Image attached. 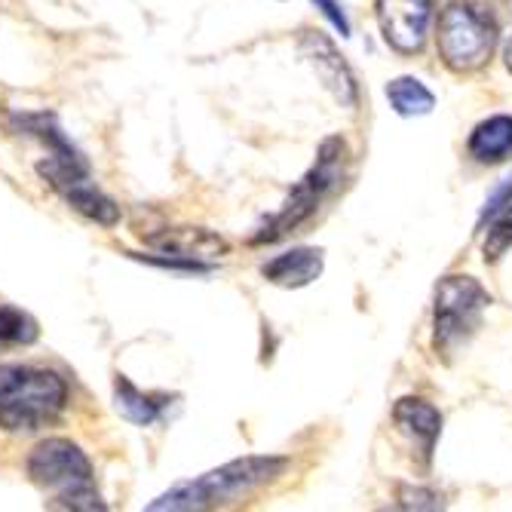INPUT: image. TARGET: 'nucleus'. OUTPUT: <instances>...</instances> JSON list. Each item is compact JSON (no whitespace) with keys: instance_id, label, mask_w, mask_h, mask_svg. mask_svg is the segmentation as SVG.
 Segmentation results:
<instances>
[{"instance_id":"obj_19","label":"nucleus","mask_w":512,"mask_h":512,"mask_svg":"<svg viewBox=\"0 0 512 512\" xmlns=\"http://www.w3.org/2000/svg\"><path fill=\"white\" fill-rule=\"evenodd\" d=\"M313 4L322 10V16H325V19H329V22L341 31V37H347V34H350V22H347V16H344V10H341L338 0H313Z\"/></svg>"},{"instance_id":"obj_7","label":"nucleus","mask_w":512,"mask_h":512,"mask_svg":"<svg viewBox=\"0 0 512 512\" xmlns=\"http://www.w3.org/2000/svg\"><path fill=\"white\" fill-rule=\"evenodd\" d=\"M433 19V0H378V25L384 40L402 56L424 50Z\"/></svg>"},{"instance_id":"obj_20","label":"nucleus","mask_w":512,"mask_h":512,"mask_svg":"<svg viewBox=\"0 0 512 512\" xmlns=\"http://www.w3.org/2000/svg\"><path fill=\"white\" fill-rule=\"evenodd\" d=\"M506 68L512 71V40H509V46H506Z\"/></svg>"},{"instance_id":"obj_3","label":"nucleus","mask_w":512,"mask_h":512,"mask_svg":"<svg viewBox=\"0 0 512 512\" xmlns=\"http://www.w3.org/2000/svg\"><path fill=\"white\" fill-rule=\"evenodd\" d=\"M286 470L283 457H243V460H230L224 467L194 479V482H181L148 509H215L237 503L240 497L252 494L255 488L273 482L279 473Z\"/></svg>"},{"instance_id":"obj_16","label":"nucleus","mask_w":512,"mask_h":512,"mask_svg":"<svg viewBox=\"0 0 512 512\" xmlns=\"http://www.w3.org/2000/svg\"><path fill=\"white\" fill-rule=\"evenodd\" d=\"M40 338L37 319L13 304H0V347H28Z\"/></svg>"},{"instance_id":"obj_17","label":"nucleus","mask_w":512,"mask_h":512,"mask_svg":"<svg viewBox=\"0 0 512 512\" xmlns=\"http://www.w3.org/2000/svg\"><path fill=\"white\" fill-rule=\"evenodd\" d=\"M512 249V206L500 212V218L488 227L485 237V261H500Z\"/></svg>"},{"instance_id":"obj_9","label":"nucleus","mask_w":512,"mask_h":512,"mask_svg":"<svg viewBox=\"0 0 512 512\" xmlns=\"http://www.w3.org/2000/svg\"><path fill=\"white\" fill-rule=\"evenodd\" d=\"M148 246L160 249V255H178L188 261H200L209 264L221 255H227V240L212 234V230L203 227H166L157 230V234H148Z\"/></svg>"},{"instance_id":"obj_13","label":"nucleus","mask_w":512,"mask_h":512,"mask_svg":"<svg viewBox=\"0 0 512 512\" xmlns=\"http://www.w3.org/2000/svg\"><path fill=\"white\" fill-rule=\"evenodd\" d=\"M470 157L479 163H503L512 157V117L497 114L479 123L470 135Z\"/></svg>"},{"instance_id":"obj_18","label":"nucleus","mask_w":512,"mask_h":512,"mask_svg":"<svg viewBox=\"0 0 512 512\" xmlns=\"http://www.w3.org/2000/svg\"><path fill=\"white\" fill-rule=\"evenodd\" d=\"M506 206H512V178H506L500 188L488 197V203H485V209H482V221H488V218H497Z\"/></svg>"},{"instance_id":"obj_11","label":"nucleus","mask_w":512,"mask_h":512,"mask_svg":"<svg viewBox=\"0 0 512 512\" xmlns=\"http://www.w3.org/2000/svg\"><path fill=\"white\" fill-rule=\"evenodd\" d=\"M264 279H270L273 286L283 289H301L310 286L313 279L322 273V252L319 249H292L276 255L273 261H267L261 267Z\"/></svg>"},{"instance_id":"obj_14","label":"nucleus","mask_w":512,"mask_h":512,"mask_svg":"<svg viewBox=\"0 0 512 512\" xmlns=\"http://www.w3.org/2000/svg\"><path fill=\"white\" fill-rule=\"evenodd\" d=\"M114 402H117V411L126 417V421H132L138 427H151L154 421H160L163 405H166L163 399L142 393L123 375H117V381H114Z\"/></svg>"},{"instance_id":"obj_15","label":"nucleus","mask_w":512,"mask_h":512,"mask_svg":"<svg viewBox=\"0 0 512 512\" xmlns=\"http://www.w3.org/2000/svg\"><path fill=\"white\" fill-rule=\"evenodd\" d=\"M387 99L390 105L396 108V114L402 117H421V114H430L436 99L433 92L414 77H399L387 86Z\"/></svg>"},{"instance_id":"obj_1","label":"nucleus","mask_w":512,"mask_h":512,"mask_svg":"<svg viewBox=\"0 0 512 512\" xmlns=\"http://www.w3.org/2000/svg\"><path fill=\"white\" fill-rule=\"evenodd\" d=\"M68 408V384L59 371L0 362V430L37 433Z\"/></svg>"},{"instance_id":"obj_12","label":"nucleus","mask_w":512,"mask_h":512,"mask_svg":"<svg viewBox=\"0 0 512 512\" xmlns=\"http://www.w3.org/2000/svg\"><path fill=\"white\" fill-rule=\"evenodd\" d=\"M56 194H59L74 212H80L83 218L96 221V224H102V227H114V224L120 221V206H117L108 194H102V191L96 188V184H92V175L62 184V188H59Z\"/></svg>"},{"instance_id":"obj_10","label":"nucleus","mask_w":512,"mask_h":512,"mask_svg":"<svg viewBox=\"0 0 512 512\" xmlns=\"http://www.w3.org/2000/svg\"><path fill=\"white\" fill-rule=\"evenodd\" d=\"M393 421H396V427L405 436H411L417 445H421L424 460L433 457L436 439L442 433V414L430 402H424V399H402L393 408Z\"/></svg>"},{"instance_id":"obj_6","label":"nucleus","mask_w":512,"mask_h":512,"mask_svg":"<svg viewBox=\"0 0 512 512\" xmlns=\"http://www.w3.org/2000/svg\"><path fill=\"white\" fill-rule=\"evenodd\" d=\"M491 304V295L473 276H445L436 289L433 310V344L439 353H454L467 344Z\"/></svg>"},{"instance_id":"obj_5","label":"nucleus","mask_w":512,"mask_h":512,"mask_svg":"<svg viewBox=\"0 0 512 512\" xmlns=\"http://www.w3.org/2000/svg\"><path fill=\"white\" fill-rule=\"evenodd\" d=\"M436 46L451 71H479L497 46V22L491 10L479 0H451L439 16Z\"/></svg>"},{"instance_id":"obj_8","label":"nucleus","mask_w":512,"mask_h":512,"mask_svg":"<svg viewBox=\"0 0 512 512\" xmlns=\"http://www.w3.org/2000/svg\"><path fill=\"white\" fill-rule=\"evenodd\" d=\"M301 50H304V56L310 59V65L316 68V74L322 77V83L335 92V99L344 102V105H350V108H356V102H359V89H356V80H353L347 62L338 56L335 43H332L329 37H325V34H319V31H304V37H301Z\"/></svg>"},{"instance_id":"obj_2","label":"nucleus","mask_w":512,"mask_h":512,"mask_svg":"<svg viewBox=\"0 0 512 512\" xmlns=\"http://www.w3.org/2000/svg\"><path fill=\"white\" fill-rule=\"evenodd\" d=\"M25 470L31 482L43 491H53L50 509H74V512H105L108 503L96 488V473L86 451L62 436L43 439L31 448Z\"/></svg>"},{"instance_id":"obj_4","label":"nucleus","mask_w":512,"mask_h":512,"mask_svg":"<svg viewBox=\"0 0 512 512\" xmlns=\"http://www.w3.org/2000/svg\"><path fill=\"white\" fill-rule=\"evenodd\" d=\"M344 175H347V142H344V138H329V142H322L313 169L295 184V191L289 194L283 209H279L276 215H270L258 227V234L252 237V243L255 246L276 243V240L295 234L304 221H310L316 215L322 200L338 191V184L344 181Z\"/></svg>"}]
</instances>
